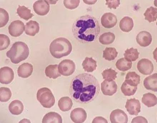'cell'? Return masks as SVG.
I'll list each match as a JSON object with an SVG mask.
<instances>
[{"label": "cell", "instance_id": "12", "mask_svg": "<svg viewBox=\"0 0 157 123\" xmlns=\"http://www.w3.org/2000/svg\"><path fill=\"white\" fill-rule=\"evenodd\" d=\"M33 8L34 11L36 14L40 16H44L49 12L50 6L47 1L40 0L34 3Z\"/></svg>", "mask_w": 157, "mask_h": 123}, {"label": "cell", "instance_id": "1", "mask_svg": "<svg viewBox=\"0 0 157 123\" xmlns=\"http://www.w3.org/2000/svg\"><path fill=\"white\" fill-rule=\"evenodd\" d=\"M100 87L99 82L93 75L82 73L72 79L70 87V95L76 102L86 104L97 97Z\"/></svg>", "mask_w": 157, "mask_h": 123}, {"label": "cell", "instance_id": "15", "mask_svg": "<svg viewBox=\"0 0 157 123\" xmlns=\"http://www.w3.org/2000/svg\"><path fill=\"white\" fill-rule=\"evenodd\" d=\"M70 117L74 123H82L84 122L87 119V114L84 109L77 108L71 112Z\"/></svg>", "mask_w": 157, "mask_h": 123}, {"label": "cell", "instance_id": "14", "mask_svg": "<svg viewBox=\"0 0 157 123\" xmlns=\"http://www.w3.org/2000/svg\"><path fill=\"white\" fill-rule=\"evenodd\" d=\"M101 23L103 27L107 29L112 28L117 25V17L111 13H105L101 18Z\"/></svg>", "mask_w": 157, "mask_h": 123}, {"label": "cell", "instance_id": "17", "mask_svg": "<svg viewBox=\"0 0 157 123\" xmlns=\"http://www.w3.org/2000/svg\"><path fill=\"white\" fill-rule=\"evenodd\" d=\"M33 70V66L31 64L25 63L19 66L17 70V73L19 77L27 78L31 76Z\"/></svg>", "mask_w": 157, "mask_h": 123}, {"label": "cell", "instance_id": "35", "mask_svg": "<svg viewBox=\"0 0 157 123\" xmlns=\"http://www.w3.org/2000/svg\"><path fill=\"white\" fill-rule=\"evenodd\" d=\"M12 92L9 88L2 87L0 88V101L1 102H6L9 100L12 96Z\"/></svg>", "mask_w": 157, "mask_h": 123}, {"label": "cell", "instance_id": "28", "mask_svg": "<svg viewBox=\"0 0 157 123\" xmlns=\"http://www.w3.org/2000/svg\"><path fill=\"white\" fill-rule=\"evenodd\" d=\"M17 13L21 18L26 21L29 20L34 16V15L31 13V10L25 6L19 5L17 9Z\"/></svg>", "mask_w": 157, "mask_h": 123}, {"label": "cell", "instance_id": "16", "mask_svg": "<svg viewBox=\"0 0 157 123\" xmlns=\"http://www.w3.org/2000/svg\"><path fill=\"white\" fill-rule=\"evenodd\" d=\"M136 40L137 43L141 46L147 47L151 44L152 41V36L149 32L141 31L137 34Z\"/></svg>", "mask_w": 157, "mask_h": 123}, {"label": "cell", "instance_id": "27", "mask_svg": "<svg viewBox=\"0 0 157 123\" xmlns=\"http://www.w3.org/2000/svg\"><path fill=\"white\" fill-rule=\"evenodd\" d=\"M125 81L131 85L137 86L140 83V76L135 72H129L126 75Z\"/></svg>", "mask_w": 157, "mask_h": 123}, {"label": "cell", "instance_id": "4", "mask_svg": "<svg viewBox=\"0 0 157 123\" xmlns=\"http://www.w3.org/2000/svg\"><path fill=\"white\" fill-rule=\"evenodd\" d=\"M29 54V49L26 44L22 42H17L13 44L6 55L12 63L18 64L27 59Z\"/></svg>", "mask_w": 157, "mask_h": 123}, {"label": "cell", "instance_id": "6", "mask_svg": "<svg viewBox=\"0 0 157 123\" xmlns=\"http://www.w3.org/2000/svg\"><path fill=\"white\" fill-rule=\"evenodd\" d=\"M76 66L73 61L70 60H64L60 63L58 70L61 75L68 76L75 72Z\"/></svg>", "mask_w": 157, "mask_h": 123}, {"label": "cell", "instance_id": "9", "mask_svg": "<svg viewBox=\"0 0 157 123\" xmlns=\"http://www.w3.org/2000/svg\"><path fill=\"white\" fill-rule=\"evenodd\" d=\"M101 89L105 95L112 96L117 92V86L114 81L105 80L101 84Z\"/></svg>", "mask_w": 157, "mask_h": 123}, {"label": "cell", "instance_id": "22", "mask_svg": "<svg viewBox=\"0 0 157 123\" xmlns=\"http://www.w3.org/2000/svg\"><path fill=\"white\" fill-rule=\"evenodd\" d=\"M73 103L69 97H64L60 99L58 102V106L61 111L66 112L72 109Z\"/></svg>", "mask_w": 157, "mask_h": 123}, {"label": "cell", "instance_id": "7", "mask_svg": "<svg viewBox=\"0 0 157 123\" xmlns=\"http://www.w3.org/2000/svg\"><path fill=\"white\" fill-rule=\"evenodd\" d=\"M24 24L20 20L15 21L10 23L8 27L9 33L14 37H18L25 30Z\"/></svg>", "mask_w": 157, "mask_h": 123}, {"label": "cell", "instance_id": "21", "mask_svg": "<svg viewBox=\"0 0 157 123\" xmlns=\"http://www.w3.org/2000/svg\"><path fill=\"white\" fill-rule=\"evenodd\" d=\"M43 123H62V118L59 114L55 112H50L45 115L43 118Z\"/></svg>", "mask_w": 157, "mask_h": 123}, {"label": "cell", "instance_id": "25", "mask_svg": "<svg viewBox=\"0 0 157 123\" xmlns=\"http://www.w3.org/2000/svg\"><path fill=\"white\" fill-rule=\"evenodd\" d=\"M45 74L49 78L55 79L61 76V74L58 70L57 64L50 65L46 67L45 69Z\"/></svg>", "mask_w": 157, "mask_h": 123}, {"label": "cell", "instance_id": "39", "mask_svg": "<svg viewBox=\"0 0 157 123\" xmlns=\"http://www.w3.org/2000/svg\"><path fill=\"white\" fill-rule=\"evenodd\" d=\"M79 3H80V1L79 0H77V1L65 0L63 1L64 6L66 8L71 10L75 9L78 7Z\"/></svg>", "mask_w": 157, "mask_h": 123}, {"label": "cell", "instance_id": "13", "mask_svg": "<svg viewBox=\"0 0 157 123\" xmlns=\"http://www.w3.org/2000/svg\"><path fill=\"white\" fill-rule=\"evenodd\" d=\"M110 120L112 123H127L128 121V118L123 111L117 109L112 112Z\"/></svg>", "mask_w": 157, "mask_h": 123}, {"label": "cell", "instance_id": "23", "mask_svg": "<svg viewBox=\"0 0 157 123\" xmlns=\"http://www.w3.org/2000/svg\"><path fill=\"white\" fill-rule=\"evenodd\" d=\"M134 21L132 18L125 17L122 18L120 22V28L122 31L126 32H130L134 27Z\"/></svg>", "mask_w": 157, "mask_h": 123}, {"label": "cell", "instance_id": "36", "mask_svg": "<svg viewBox=\"0 0 157 123\" xmlns=\"http://www.w3.org/2000/svg\"><path fill=\"white\" fill-rule=\"evenodd\" d=\"M117 73L112 68L107 69L102 73L103 79L108 81L114 80L117 78Z\"/></svg>", "mask_w": 157, "mask_h": 123}, {"label": "cell", "instance_id": "30", "mask_svg": "<svg viewBox=\"0 0 157 123\" xmlns=\"http://www.w3.org/2000/svg\"><path fill=\"white\" fill-rule=\"evenodd\" d=\"M132 62L128 61L124 58H122L118 60L116 66L118 70L124 72L132 68Z\"/></svg>", "mask_w": 157, "mask_h": 123}, {"label": "cell", "instance_id": "29", "mask_svg": "<svg viewBox=\"0 0 157 123\" xmlns=\"http://www.w3.org/2000/svg\"><path fill=\"white\" fill-rule=\"evenodd\" d=\"M137 86H133L125 81L121 87V90L125 96H130L134 95L137 90Z\"/></svg>", "mask_w": 157, "mask_h": 123}, {"label": "cell", "instance_id": "10", "mask_svg": "<svg viewBox=\"0 0 157 123\" xmlns=\"http://www.w3.org/2000/svg\"><path fill=\"white\" fill-rule=\"evenodd\" d=\"M14 78V73L12 69L8 67H4L0 70V82L2 84L8 85L13 81Z\"/></svg>", "mask_w": 157, "mask_h": 123}, {"label": "cell", "instance_id": "2", "mask_svg": "<svg viewBox=\"0 0 157 123\" xmlns=\"http://www.w3.org/2000/svg\"><path fill=\"white\" fill-rule=\"evenodd\" d=\"M72 30L75 37L82 43L94 41L100 32L97 19L89 15H85L77 19L73 25Z\"/></svg>", "mask_w": 157, "mask_h": 123}, {"label": "cell", "instance_id": "41", "mask_svg": "<svg viewBox=\"0 0 157 123\" xmlns=\"http://www.w3.org/2000/svg\"><path fill=\"white\" fill-rule=\"evenodd\" d=\"M132 123H147L148 121L147 119L142 116H137L133 119L132 122Z\"/></svg>", "mask_w": 157, "mask_h": 123}, {"label": "cell", "instance_id": "37", "mask_svg": "<svg viewBox=\"0 0 157 123\" xmlns=\"http://www.w3.org/2000/svg\"><path fill=\"white\" fill-rule=\"evenodd\" d=\"M0 27H3L7 24L9 20L8 13L3 8H0Z\"/></svg>", "mask_w": 157, "mask_h": 123}, {"label": "cell", "instance_id": "43", "mask_svg": "<svg viewBox=\"0 0 157 123\" xmlns=\"http://www.w3.org/2000/svg\"><path fill=\"white\" fill-rule=\"evenodd\" d=\"M86 4H89V5H92V4H95L96 2L97 1H83Z\"/></svg>", "mask_w": 157, "mask_h": 123}, {"label": "cell", "instance_id": "24", "mask_svg": "<svg viewBox=\"0 0 157 123\" xmlns=\"http://www.w3.org/2000/svg\"><path fill=\"white\" fill-rule=\"evenodd\" d=\"M82 66L85 72H92L96 70L97 65V62L92 58L86 57L84 60Z\"/></svg>", "mask_w": 157, "mask_h": 123}, {"label": "cell", "instance_id": "19", "mask_svg": "<svg viewBox=\"0 0 157 123\" xmlns=\"http://www.w3.org/2000/svg\"><path fill=\"white\" fill-rule=\"evenodd\" d=\"M40 31L39 25L36 21H30L26 24L25 32L26 34L31 36H34Z\"/></svg>", "mask_w": 157, "mask_h": 123}, {"label": "cell", "instance_id": "20", "mask_svg": "<svg viewBox=\"0 0 157 123\" xmlns=\"http://www.w3.org/2000/svg\"><path fill=\"white\" fill-rule=\"evenodd\" d=\"M9 110L13 115H18L22 113L24 110L23 103L19 100L13 101L9 106Z\"/></svg>", "mask_w": 157, "mask_h": 123}, {"label": "cell", "instance_id": "3", "mask_svg": "<svg viewBox=\"0 0 157 123\" xmlns=\"http://www.w3.org/2000/svg\"><path fill=\"white\" fill-rule=\"evenodd\" d=\"M72 49V45L70 41L63 37L57 38L53 40L49 46L51 55L57 59L69 55Z\"/></svg>", "mask_w": 157, "mask_h": 123}, {"label": "cell", "instance_id": "18", "mask_svg": "<svg viewBox=\"0 0 157 123\" xmlns=\"http://www.w3.org/2000/svg\"><path fill=\"white\" fill-rule=\"evenodd\" d=\"M157 74L152 75L145 79L144 85L146 89L154 92L157 91Z\"/></svg>", "mask_w": 157, "mask_h": 123}, {"label": "cell", "instance_id": "26", "mask_svg": "<svg viewBox=\"0 0 157 123\" xmlns=\"http://www.w3.org/2000/svg\"><path fill=\"white\" fill-rule=\"evenodd\" d=\"M156 97L153 94L148 93L144 94L142 102L148 107L155 106L157 105Z\"/></svg>", "mask_w": 157, "mask_h": 123}, {"label": "cell", "instance_id": "31", "mask_svg": "<svg viewBox=\"0 0 157 123\" xmlns=\"http://www.w3.org/2000/svg\"><path fill=\"white\" fill-rule=\"evenodd\" d=\"M118 53L115 48L107 47L103 51V57L107 61H113L117 57Z\"/></svg>", "mask_w": 157, "mask_h": 123}, {"label": "cell", "instance_id": "11", "mask_svg": "<svg viewBox=\"0 0 157 123\" xmlns=\"http://www.w3.org/2000/svg\"><path fill=\"white\" fill-rule=\"evenodd\" d=\"M129 114L137 116L141 111V104L139 100L135 98L128 100L125 106Z\"/></svg>", "mask_w": 157, "mask_h": 123}, {"label": "cell", "instance_id": "5", "mask_svg": "<svg viewBox=\"0 0 157 123\" xmlns=\"http://www.w3.org/2000/svg\"><path fill=\"white\" fill-rule=\"evenodd\" d=\"M36 98L41 105L46 108H51L55 104V97L48 88L44 87L39 90L36 94Z\"/></svg>", "mask_w": 157, "mask_h": 123}, {"label": "cell", "instance_id": "8", "mask_svg": "<svg viewBox=\"0 0 157 123\" xmlns=\"http://www.w3.org/2000/svg\"><path fill=\"white\" fill-rule=\"evenodd\" d=\"M137 68L139 72L144 75L151 74L154 71V66L152 62L149 60L141 59L137 63Z\"/></svg>", "mask_w": 157, "mask_h": 123}, {"label": "cell", "instance_id": "33", "mask_svg": "<svg viewBox=\"0 0 157 123\" xmlns=\"http://www.w3.org/2000/svg\"><path fill=\"white\" fill-rule=\"evenodd\" d=\"M115 39V34L112 32H108L101 35L99 40L100 42L102 44L109 45L112 44Z\"/></svg>", "mask_w": 157, "mask_h": 123}, {"label": "cell", "instance_id": "34", "mask_svg": "<svg viewBox=\"0 0 157 123\" xmlns=\"http://www.w3.org/2000/svg\"><path fill=\"white\" fill-rule=\"evenodd\" d=\"M144 15L145 17V20L149 21V23L154 22L157 19V9L151 6L147 9Z\"/></svg>", "mask_w": 157, "mask_h": 123}, {"label": "cell", "instance_id": "40", "mask_svg": "<svg viewBox=\"0 0 157 123\" xmlns=\"http://www.w3.org/2000/svg\"><path fill=\"white\" fill-rule=\"evenodd\" d=\"M106 4L108 7L111 9L113 8L116 9L120 5V1L119 0H106Z\"/></svg>", "mask_w": 157, "mask_h": 123}, {"label": "cell", "instance_id": "32", "mask_svg": "<svg viewBox=\"0 0 157 123\" xmlns=\"http://www.w3.org/2000/svg\"><path fill=\"white\" fill-rule=\"evenodd\" d=\"M139 54L137 49L133 48L128 49L124 53V58L128 61L134 62L138 59Z\"/></svg>", "mask_w": 157, "mask_h": 123}, {"label": "cell", "instance_id": "42", "mask_svg": "<svg viewBox=\"0 0 157 123\" xmlns=\"http://www.w3.org/2000/svg\"><path fill=\"white\" fill-rule=\"evenodd\" d=\"M92 123H108L107 121L105 118L102 117H97L94 118Z\"/></svg>", "mask_w": 157, "mask_h": 123}, {"label": "cell", "instance_id": "38", "mask_svg": "<svg viewBox=\"0 0 157 123\" xmlns=\"http://www.w3.org/2000/svg\"><path fill=\"white\" fill-rule=\"evenodd\" d=\"M0 50L3 51L7 48L10 44V40L7 36L3 34H0Z\"/></svg>", "mask_w": 157, "mask_h": 123}]
</instances>
